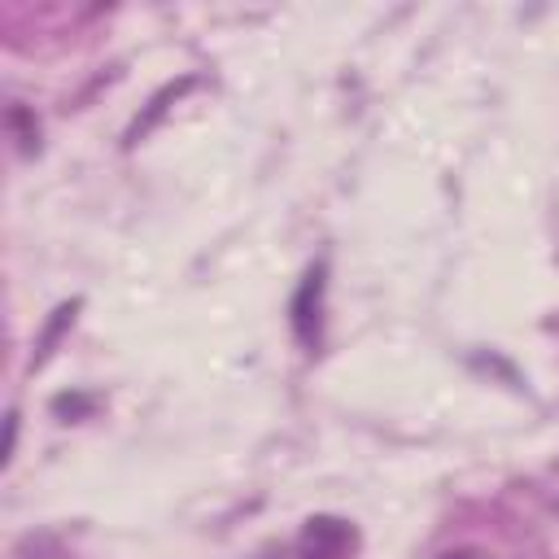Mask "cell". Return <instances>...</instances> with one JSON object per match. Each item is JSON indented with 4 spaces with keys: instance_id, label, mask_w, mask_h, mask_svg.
<instances>
[{
    "instance_id": "8992f818",
    "label": "cell",
    "mask_w": 559,
    "mask_h": 559,
    "mask_svg": "<svg viewBox=\"0 0 559 559\" xmlns=\"http://www.w3.org/2000/svg\"><path fill=\"white\" fill-rule=\"evenodd\" d=\"M13 559H70V555H66L61 537H52V533H26L17 542V550H13Z\"/></svg>"
},
{
    "instance_id": "3957f363",
    "label": "cell",
    "mask_w": 559,
    "mask_h": 559,
    "mask_svg": "<svg viewBox=\"0 0 559 559\" xmlns=\"http://www.w3.org/2000/svg\"><path fill=\"white\" fill-rule=\"evenodd\" d=\"M4 122H9V131H13V140H17V148L31 157V153L39 148V122H35V114H31L26 105H9Z\"/></svg>"
},
{
    "instance_id": "6da1fadb",
    "label": "cell",
    "mask_w": 559,
    "mask_h": 559,
    "mask_svg": "<svg viewBox=\"0 0 559 559\" xmlns=\"http://www.w3.org/2000/svg\"><path fill=\"white\" fill-rule=\"evenodd\" d=\"M354 546V528L336 515H314L301 528V559H345Z\"/></svg>"
},
{
    "instance_id": "ba28073f",
    "label": "cell",
    "mask_w": 559,
    "mask_h": 559,
    "mask_svg": "<svg viewBox=\"0 0 559 559\" xmlns=\"http://www.w3.org/2000/svg\"><path fill=\"white\" fill-rule=\"evenodd\" d=\"M13 445H17V415H9V437H4V459L13 454Z\"/></svg>"
},
{
    "instance_id": "7a4b0ae2",
    "label": "cell",
    "mask_w": 559,
    "mask_h": 559,
    "mask_svg": "<svg viewBox=\"0 0 559 559\" xmlns=\"http://www.w3.org/2000/svg\"><path fill=\"white\" fill-rule=\"evenodd\" d=\"M323 288V271H310L306 275V284H301V293H297V301H293V328H297V336L310 345L314 341V328H310V297ZM314 310H319V301H314Z\"/></svg>"
},
{
    "instance_id": "9c48e42d",
    "label": "cell",
    "mask_w": 559,
    "mask_h": 559,
    "mask_svg": "<svg viewBox=\"0 0 559 559\" xmlns=\"http://www.w3.org/2000/svg\"><path fill=\"white\" fill-rule=\"evenodd\" d=\"M441 559H480L476 550H450V555H441Z\"/></svg>"
},
{
    "instance_id": "52a82bcc",
    "label": "cell",
    "mask_w": 559,
    "mask_h": 559,
    "mask_svg": "<svg viewBox=\"0 0 559 559\" xmlns=\"http://www.w3.org/2000/svg\"><path fill=\"white\" fill-rule=\"evenodd\" d=\"M52 411H57V415H87V411H92V397H70V393H61V397H52Z\"/></svg>"
},
{
    "instance_id": "277c9868",
    "label": "cell",
    "mask_w": 559,
    "mask_h": 559,
    "mask_svg": "<svg viewBox=\"0 0 559 559\" xmlns=\"http://www.w3.org/2000/svg\"><path fill=\"white\" fill-rule=\"evenodd\" d=\"M188 87H192V79H179V83H170V87H162V92L153 96V105H148V114H144V118H135V127H131V135H127V144H135V140H140V135H144V131H148V127H153V122H157V118L166 114V105H170V100H179V92H188Z\"/></svg>"
},
{
    "instance_id": "5b68a950",
    "label": "cell",
    "mask_w": 559,
    "mask_h": 559,
    "mask_svg": "<svg viewBox=\"0 0 559 559\" xmlns=\"http://www.w3.org/2000/svg\"><path fill=\"white\" fill-rule=\"evenodd\" d=\"M74 314H79V301H66V306H57V310H52V319H48V328H44L39 345H35V362H44V358L52 354V345H57V341H61V332L74 323Z\"/></svg>"
}]
</instances>
